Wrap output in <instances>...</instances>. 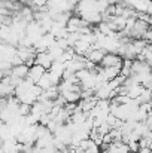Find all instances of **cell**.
I'll list each match as a JSON object with an SVG mask.
<instances>
[{
    "label": "cell",
    "instance_id": "cell-3",
    "mask_svg": "<svg viewBox=\"0 0 152 153\" xmlns=\"http://www.w3.org/2000/svg\"><path fill=\"white\" fill-rule=\"evenodd\" d=\"M28 73H30V67L27 64H19V65L12 67V74L10 76H13L19 80H24V79L28 77Z\"/></svg>",
    "mask_w": 152,
    "mask_h": 153
},
{
    "label": "cell",
    "instance_id": "cell-1",
    "mask_svg": "<svg viewBox=\"0 0 152 153\" xmlns=\"http://www.w3.org/2000/svg\"><path fill=\"white\" fill-rule=\"evenodd\" d=\"M48 70L45 68V67H42V65H39V64H34L33 67H30V73H28V77L27 79H30L33 83H37L42 77H43V74L46 73Z\"/></svg>",
    "mask_w": 152,
    "mask_h": 153
},
{
    "label": "cell",
    "instance_id": "cell-2",
    "mask_svg": "<svg viewBox=\"0 0 152 153\" xmlns=\"http://www.w3.org/2000/svg\"><path fill=\"white\" fill-rule=\"evenodd\" d=\"M36 64L45 67L49 71V68L54 64V58L51 56L49 52H39V53H36Z\"/></svg>",
    "mask_w": 152,
    "mask_h": 153
}]
</instances>
